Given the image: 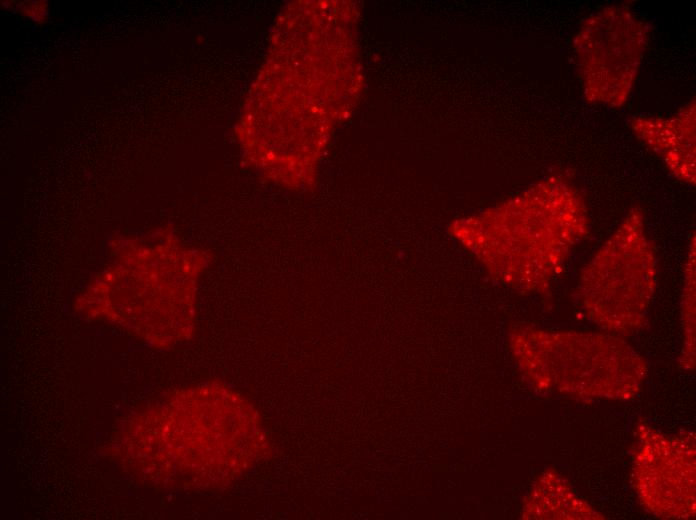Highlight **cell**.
<instances>
[{
    "mask_svg": "<svg viewBox=\"0 0 696 520\" xmlns=\"http://www.w3.org/2000/svg\"><path fill=\"white\" fill-rule=\"evenodd\" d=\"M645 25L620 7L603 9L578 33L576 53L585 94L598 103L626 101L646 44Z\"/></svg>",
    "mask_w": 696,
    "mask_h": 520,
    "instance_id": "1",
    "label": "cell"
}]
</instances>
